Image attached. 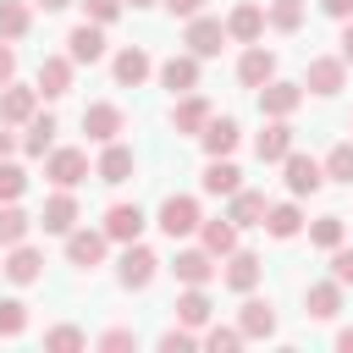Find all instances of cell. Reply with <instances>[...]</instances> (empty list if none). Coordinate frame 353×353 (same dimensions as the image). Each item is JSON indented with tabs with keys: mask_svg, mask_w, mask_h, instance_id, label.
<instances>
[{
	"mask_svg": "<svg viewBox=\"0 0 353 353\" xmlns=\"http://www.w3.org/2000/svg\"><path fill=\"white\" fill-rule=\"evenodd\" d=\"M176 320H182V325H210V298H204V287H188V292L176 298Z\"/></svg>",
	"mask_w": 353,
	"mask_h": 353,
	"instance_id": "32",
	"label": "cell"
},
{
	"mask_svg": "<svg viewBox=\"0 0 353 353\" xmlns=\"http://www.w3.org/2000/svg\"><path fill=\"white\" fill-rule=\"evenodd\" d=\"M160 83H165L171 94H193V88H199V55H171V61L160 66Z\"/></svg>",
	"mask_w": 353,
	"mask_h": 353,
	"instance_id": "16",
	"label": "cell"
},
{
	"mask_svg": "<svg viewBox=\"0 0 353 353\" xmlns=\"http://www.w3.org/2000/svg\"><path fill=\"white\" fill-rule=\"evenodd\" d=\"M265 22H270L276 33H292V28L303 22V0H270V11H265Z\"/></svg>",
	"mask_w": 353,
	"mask_h": 353,
	"instance_id": "36",
	"label": "cell"
},
{
	"mask_svg": "<svg viewBox=\"0 0 353 353\" xmlns=\"http://www.w3.org/2000/svg\"><path fill=\"white\" fill-rule=\"evenodd\" d=\"M94 176H99V182H110V188H116V182H127V176H132V149L110 138V149L99 154V171H94Z\"/></svg>",
	"mask_w": 353,
	"mask_h": 353,
	"instance_id": "23",
	"label": "cell"
},
{
	"mask_svg": "<svg viewBox=\"0 0 353 353\" xmlns=\"http://www.w3.org/2000/svg\"><path fill=\"white\" fill-rule=\"evenodd\" d=\"M39 6H44V11H61V6H72V0H39Z\"/></svg>",
	"mask_w": 353,
	"mask_h": 353,
	"instance_id": "53",
	"label": "cell"
},
{
	"mask_svg": "<svg viewBox=\"0 0 353 353\" xmlns=\"http://www.w3.org/2000/svg\"><path fill=\"white\" fill-rule=\"evenodd\" d=\"M33 110H39V88H17V83L0 88V121L6 127H28Z\"/></svg>",
	"mask_w": 353,
	"mask_h": 353,
	"instance_id": "6",
	"label": "cell"
},
{
	"mask_svg": "<svg viewBox=\"0 0 353 353\" xmlns=\"http://www.w3.org/2000/svg\"><path fill=\"white\" fill-rule=\"evenodd\" d=\"M331 182H353V143H336L331 154H325V165H320Z\"/></svg>",
	"mask_w": 353,
	"mask_h": 353,
	"instance_id": "38",
	"label": "cell"
},
{
	"mask_svg": "<svg viewBox=\"0 0 353 353\" xmlns=\"http://www.w3.org/2000/svg\"><path fill=\"white\" fill-rule=\"evenodd\" d=\"M22 33H28V6L22 0H0V39L17 44Z\"/></svg>",
	"mask_w": 353,
	"mask_h": 353,
	"instance_id": "34",
	"label": "cell"
},
{
	"mask_svg": "<svg viewBox=\"0 0 353 353\" xmlns=\"http://www.w3.org/2000/svg\"><path fill=\"white\" fill-rule=\"evenodd\" d=\"M83 11H88V22H99V28H105V22H116V17H121V0H83Z\"/></svg>",
	"mask_w": 353,
	"mask_h": 353,
	"instance_id": "45",
	"label": "cell"
},
{
	"mask_svg": "<svg viewBox=\"0 0 353 353\" xmlns=\"http://www.w3.org/2000/svg\"><path fill=\"white\" fill-rule=\"evenodd\" d=\"M336 347H342V353H353V325H347V331H336Z\"/></svg>",
	"mask_w": 353,
	"mask_h": 353,
	"instance_id": "52",
	"label": "cell"
},
{
	"mask_svg": "<svg viewBox=\"0 0 353 353\" xmlns=\"http://www.w3.org/2000/svg\"><path fill=\"white\" fill-rule=\"evenodd\" d=\"M72 221H77V199H72V193L61 188V193H55V199L44 204L39 226H44V232H61V237H66V232H72Z\"/></svg>",
	"mask_w": 353,
	"mask_h": 353,
	"instance_id": "24",
	"label": "cell"
},
{
	"mask_svg": "<svg viewBox=\"0 0 353 353\" xmlns=\"http://www.w3.org/2000/svg\"><path fill=\"white\" fill-rule=\"evenodd\" d=\"M11 72H17V50H11L6 39H0V88L11 83Z\"/></svg>",
	"mask_w": 353,
	"mask_h": 353,
	"instance_id": "47",
	"label": "cell"
},
{
	"mask_svg": "<svg viewBox=\"0 0 353 353\" xmlns=\"http://www.w3.org/2000/svg\"><path fill=\"white\" fill-rule=\"evenodd\" d=\"M165 11H171V17H199L204 0H165Z\"/></svg>",
	"mask_w": 353,
	"mask_h": 353,
	"instance_id": "49",
	"label": "cell"
},
{
	"mask_svg": "<svg viewBox=\"0 0 353 353\" xmlns=\"http://www.w3.org/2000/svg\"><path fill=\"white\" fill-rule=\"evenodd\" d=\"M254 149H259V160H287V149H292V127H287V116H270V127L254 138Z\"/></svg>",
	"mask_w": 353,
	"mask_h": 353,
	"instance_id": "19",
	"label": "cell"
},
{
	"mask_svg": "<svg viewBox=\"0 0 353 353\" xmlns=\"http://www.w3.org/2000/svg\"><path fill=\"white\" fill-rule=\"evenodd\" d=\"M66 55H72V66H88V61H99V55H105V33H99V22H83V28H72V33H66Z\"/></svg>",
	"mask_w": 353,
	"mask_h": 353,
	"instance_id": "9",
	"label": "cell"
},
{
	"mask_svg": "<svg viewBox=\"0 0 353 353\" xmlns=\"http://www.w3.org/2000/svg\"><path fill=\"white\" fill-rule=\"evenodd\" d=\"M259 270H265V265H259V254H237V248H232V254H226V276H221V281H226L232 292H254V287H259Z\"/></svg>",
	"mask_w": 353,
	"mask_h": 353,
	"instance_id": "15",
	"label": "cell"
},
{
	"mask_svg": "<svg viewBox=\"0 0 353 353\" xmlns=\"http://www.w3.org/2000/svg\"><path fill=\"white\" fill-rule=\"evenodd\" d=\"M105 243H110L105 226H99V232H66V259H72L77 270H94V265L105 259Z\"/></svg>",
	"mask_w": 353,
	"mask_h": 353,
	"instance_id": "8",
	"label": "cell"
},
{
	"mask_svg": "<svg viewBox=\"0 0 353 353\" xmlns=\"http://www.w3.org/2000/svg\"><path fill=\"white\" fill-rule=\"evenodd\" d=\"M28 226H33V221L17 210V199H11V204H0V243H6V248H11V243H22V237H28Z\"/></svg>",
	"mask_w": 353,
	"mask_h": 353,
	"instance_id": "37",
	"label": "cell"
},
{
	"mask_svg": "<svg viewBox=\"0 0 353 353\" xmlns=\"http://www.w3.org/2000/svg\"><path fill=\"white\" fill-rule=\"evenodd\" d=\"M22 188H28V171H22V165H11V160H0V204L22 199Z\"/></svg>",
	"mask_w": 353,
	"mask_h": 353,
	"instance_id": "40",
	"label": "cell"
},
{
	"mask_svg": "<svg viewBox=\"0 0 353 353\" xmlns=\"http://www.w3.org/2000/svg\"><path fill=\"white\" fill-rule=\"evenodd\" d=\"M154 270H160V259H154L149 248H138V243H127V254H121V265H116V276H121V287H132V292H143V287L154 281Z\"/></svg>",
	"mask_w": 353,
	"mask_h": 353,
	"instance_id": "2",
	"label": "cell"
},
{
	"mask_svg": "<svg viewBox=\"0 0 353 353\" xmlns=\"http://www.w3.org/2000/svg\"><path fill=\"white\" fill-rule=\"evenodd\" d=\"M44 176H50L55 188H77V182L88 176V154H83V149H50Z\"/></svg>",
	"mask_w": 353,
	"mask_h": 353,
	"instance_id": "4",
	"label": "cell"
},
{
	"mask_svg": "<svg viewBox=\"0 0 353 353\" xmlns=\"http://www.w3.org/2000/svg\"><path fill=\"white\" fill-rule=\"evenodd\" d=\"M243 336H270L276 331V314H270V303H259V298H248L243 303V325H237Z\"/></svg>",
	"mask_w": 353,
	"mask_h": 353,
	"instance_id": "33",
	"label": "cell"
},
{
	"mask_svg": "<svg viewBox=\"0 0 353 353\" xmlns=\"http://www.w3.org/2000/svg\"><path fill=\"white\" fill-rule=\"evenodd\" d=\"M331 281H342V287H353V248H331Z\"/></svg>",
	"mask_w": 353,
	"mask_h": 353,
	"instance_id": "44",
	"label": "cell"
},
{
	"mask_svg": "<svg viewBox=\"0 0 353 353\" xmlns=\"http://www.w3.org/2000/svg\"><path fill=\"white\" fill-rule=\"evenodd\" d=\"M347 83V61L342 55H320V61H309V72H303V88H314V94H336Z\"/></svg>",
	"mask_w": 353,
	"mask_h": 353,
	"instance_id": "5",
	"label": "cell"
},
{
	"mask_svg": "<svg viewBox=\"0 0 353 353\" xmlns=\"http://www.w3.org/2000/svg\"><path fill=\"white\" fill-rule=\"evenodd\" d=\"M11 149H17V138H11V127H6V121H0V160H6V154H11Z\"/></svg>",
	"mask_w": 353,
	"mask_h": 353,
	"instance_id": "51",
	"label": "cell"
},
{
	"mask_svg": "<svg viewBox=\"0 0 353 353\" xmlns=\"http://www.w3.org/2000/svg\"><path fill=\"white\" fill-rule=\"evenodd\" d=\"M149 72H154V66H149V55H143V50H138V44H132V50H121V55H116V83H121V88H138V83H143V77H149Z\"/></svg>",
	"mask_w": 353,
	"mask_h": 353,
	"instance_id": "28",
	"label": "cell"
},
{
	"mask_svg": "<svg viewBox=\"0 0 353 353\" xmlns=\"http://www.w3.org/2000/svg\"><path fill=\"white\" fill-rule=\"evenodd\" d=\"M204 121H210V99L182 94V99H176V110H171V127H176V132H204Z\"/></svg>",
	"mask_w": 353,
	"mask_h": 353,
	"instance_id": "21",
	"label": "cell"
},
{
	"mask_svg": "<svg viewBox=\"0 0 353 353\" xmlns=\"http://www.w3.org/2000/svg\"><path fill=\"white\" fill-rule=\"evenodd\" d=\"M22 325H28V303L22 298H6L0 303V336H22Z\"/></svg>",
	"mask_w": 353,
	"mask_h": 353,
	"instance_id": "39",
	"label": "cell"
},
{
	"mask_svg": "<svg viewBox=\"0 0 353 353\" xmlns=\"http://www.w3.org/2000/svg\"><path fill=\"white\" fill-rule=\"evenodd\" d=\"M237 77H243V88H265V83L276 77V55H270L265 44H248L243 61H237Z\"/></svg>",
	"mask_w": 353,
	"mask_h": 353,
	"instance_id": "10",
	"label": "cell"
},
{
	"mask_svg": "<svg viewBox=\"0 0 353 353\" xmlns=\"http://www.w3.org/2000/svg\"><path fill=\"white\" fill-rule=\"evenodd\" d=\"M132 6H154V0H132Z\"/></svg>",
	"mask_w": 353,
	"mask_h": 353,
	"instance_id": "54",
	"label": "cell"
},
{
	"mask_svg": "<svg viewBox=\"0 0 353 353\" xmlns=\"http://www.w3.org/2000/svg\"><path fill=\"white\" fill-rule=\"evenodd\" d=\"M44 347H55V353H72V347H88V336H83L77 325H55V331H44Z\"/></svg>",
	"mask_w": 353,
	"mask_h": 353,
	"instance_id": "41",
	"label": "cell"
},
{
	"mask_svg": "<svg viewBox=\"0 0 353 353\" xmlns=\"http://www.w3.org/2000/svg\"><path fill=\"white\" fill-rule=\"evenodd\" d=\"M298 99H303V88H298V83H276V77H270V83L259 88V110H265V116H292V110H298Z\"/></svg>",
	"mask_w": 353,
	"mask_h": 353,
	"instance_id": "17",
	"label": "cell"
},
{
	"mask_svg": "<svg viewBox=\"0 0 353 353\" xmlns=\"http://www.w3.org/2000/svg\"><path fill=\"white\" fill-rule=\"evenodd\" d=\"M83 132L99 138V143H110V138L121 132V110H116V105H88V110H83Z\"/></svg>",
	"mask_w": 353,
	"mask_h": 353,
	"instance_id": "22",
	"label": "cell"
},
{
	"mask_svg": "<svg viewBox=\"0 0 353 353\" xmlns=\"http://www.w3.org/2000/svg\"><path fill=\"white\" fill-rule=\"evenodd\" d=\"M320 11L336 17V22H347V17H353V0H320Z\"/></svg>",
	"mask_w": 353,
	"mask_h": 353,
	"instance_id": "48",
	"label": "cell"
},
{
	"mask_svg": "<svg viewBox=\"0 0 353 353\" xmlns=\"http://www.w3.org/2000/svg\"><path fill=\"white\" fill-rule=\"evenodd\" d=\"M265 33V11L259 6H237L232 17H226V39H237V44H254Z\"/></svg>",
	"mask_w": 353,
	"mask_h": 353,
	"instance_id": "20",
	"label": "cell"
},
{
	"mask_svg": "<svg viewBox=\"0 0 353 353\" xmlns=\"http://www.w3.org/2000/svg\"><path fill=\"white\" fill-rule=\"evenodd\" d=\"M188 347H199V336H193L188 325H171V331L160 336V353H188Z\"/></svg>",
	"mask_w": 353,
	"mask_h": 353,
	"instance_id": "43",
	"label": "cell"
},
{
	"mask_svg": "<svg viewBox=\"0 0 353 353\" xmlns=\"http://www.w3.org/2000/svg\"><path fill=\"white\" fill-rule=\"evenodd\" d=\"M50 143H55V116H50V110H44V116L33 110V116H28V138H22V149H28V154H44Z\"/></svg>",
	"mask_w": 353,
	"mask_h": 353,
	"instance_id": "31",
	"label": "cell"
},
{
	"mask_svg": "<svg viewBox=\"0 0 353 353\" xmlns=\"http://www.w3.org/2000/svg\"><path fill=\"white\" fill-rule=\"evenodd\" d=\"M248 336L243 331H232V325H210L204 331V347H215V353H232V347H243Z\"/></svg>",
	"mask_w": 353,
	"mask_h": 353,
	"instance_id": "42",
	"label": "cell"
},
{
	"mask_svg": "<svg viewBox=\"0 0 353 353\" xmlns=\"http://www.w3.org/2000/svg\"><path fill=\"white\" fill-rule=\"evenodd\" d=\"M303 303H309V314H314V320H331V314L342 309V281H320V287H309V298H303Z\"/></svg>",
	"mask_w": 353,
	"mask_h": 353,
	"instance_id": "30",
	"label": "cell"
},
{
	"mask_svg": "<svg viewBox=\"0 0 353 353\" xmlns=\"http://www.w3.org/2000/svg\"><path fill=\"white\" fill-rule=\"evenodd\" d=\"M138 232H143V210L138 204H110L105 210V237L110 243H138Z\"/></svg>",
	"mask_w": 353,
	"mask_h": 353,
	"instance_id": "12",
	"label": "cell"
},
{
	"mask_svg": "<svg viewBox=\"0 0 353 353\" xmlns=\"http://www.w3.org/2000/svg\"><path fill=\"white\" fill-rule=\"evenodd\" d=\"M342 61L353 66V17H347V28H342Z\"/></svg>",
	"mask_w": 353,
	"mask_h": 353,
	"instance_id": "50",
	"label": "cell"
},
{
	"mask_svg": "<svg viewBox=\"0 0 353 353\" xmlns=\"http://www.w3.org/2000/svg\"><path fill=\"white\" fill-rule=\"evenodd\" d=\"M342 232H347V221H342V215H320V221H314V226H309V243H314V248H325V254H331V248H336V243H342Z\"/></svg>",
	"mask_w": 353,
	"mask_h": 353,
	"instance_id": "35",
	"label": "cell"
},
{
	"mask_svg": "<svg viewBox=\"0 0 353 353\" xmlns=\"http://www.w3.org/2000/svg\"><path fill=\"white\" fill-rule=\"evenodd\" d=\"M221 44H226V22H215V17H188V55H221Z\"/></svg>",
	"mask_w": 353,
	"mask_h": 353,
	"instance_id": "3",
	"label": "cell"
},
{
	"mask_svg": "<svg viewBox=\"0 0 353 353\" xmlns=\"http://www.w3.org/2000/svg\"><path fill=\"white\" fill-rule=\"evenodd\" d=\"M17 287H28V281H39L44 276V254L39 248H28V243H11V254H6V265H0Z\"/></svg>",
	"mask_w": 353,
	"mask_h": 353,
	"instance_id": "13",
	"label": "cell"
},
{
	"mask_svg": "<svg viewBox=\"0 0 353 353\" xmlns=\"http://www.w3.org/2000/svg\"><path fill=\"white\" fill-rule=\"evenodd\" d=\"M226 215H232V226H259V221H265V193H254V188H237Z\"/></svg>",
	"mask_w": 353,
	"mask_h": 353,
	"instance_id": "26",
	"label": "cell"
},
{
	"mask_svg": "<svg viewBox=\"0 0 353 353\" xmlns=\"http://www.w3.org/2000/svg\"><path fill=\"white\" fill-rule=\"evenodd\" d=\"M281 165H287V188H292L298 199H303V193H314V188L325 182V171H320V160H314V154L287 149V160H281Z\"/></svg>",
	"mask_w": 353,
	"mask_h": 353,
	"instance_id": "7",
	"label": "cell"
},
{
	"mask_svg": "<svg viewBox=\"0 0 353 353\" xmlns=\"http://www.w3.org/2000/svg\"><path fill=\"white\" fill-rule=\"evenodd\" d=\"M270 237H298L303 232V215H298V204H265V221H259Z\"/></svg>",
	"mask_w": 353,
	"mask_h": 353,
	"instance_id": "27",
	"label": "cell"
},
{
	"mask_svg": "<svg viewBox=\"0 0 353 353\" xmlns=\"http://www.w3.org/2000/svg\"><path fill=\"white\" fill-rule=\"evenodd\" d=\"M39 94H44V99L72 94V55H44V61H39Z\"/></svg>",
	"mask_w": 353,
	"mask_h": 353,
	"instance_id": "11",
	"label": "cell"
},
{
	"mask_svg": "<svg viewBox=\"0 0 353 353\" xmlns=\"http://www.w3.org/2000/svg\"><path fill=\"white\" fill-rule=\"evenodd\" d=\"M171 270H176V281H182V287H204V281L215 276V254H210V248H182Z\"/></svg>",
	"mask_w": 353,
	"mask_h": 353,
	"instance_id": "14",
	"label": "cell"
},
{
	"mask_svg": "<svg viewBox=\"0 0 353 353\" xmlns=\"http://www.w3.org/2000/svg\"><path fill=\"white\" fill-rule=\"evenodd\" d=\"M204 226V248L215 254V259H226L232 248H237V226H232V215H221V221H199Z\"/></svg>",
	"mask_w": 353,
	"mask_h": 353,
	"instance_id": "29",
	"label": "cell"
},
{
	"mask_svg": "<svg viewBox=\"0 0 353 353\" xmlns=\"http://www.w3.org/2000/svg\"><path fill=\"white\" fill-rule=\"evenodd\" d=\"M199 138H204V154H210V160H215V154H232V149H237V121H232V116H210Z\"/></svg>",
	"mask_w": 353,
	"mask_h": 353,
	"instance_id": "18",
	"label": "cell"
},
{
	"mask_svg": "<svg viewBox=\"0 0 353 353\" xmlns=\"http://www.w3.org/2000/svg\"><path fill=\"white\" fill-rule=\"evenodd\" d=\"M99 347H105V353H116V347H138V336H132L127 325H116V331H105V336H99Z\"/></svg>",
	"mask_w": 353,
	"mask_h": 353,
	"instance_id": "46",
	"label": "cell"
},
{
	"mask_svg": "<svg viewBox=\"0 0 353 353\" xmlns=\"http://www.w3.org/2000/svg\"><path fill=\"white\" fill-rule=\"evenodd\" d=\"M160 232L176 243V237H188V232H199V204L193 199H182V193H171L165 204H160Z\"/></svg>",
	"mask_w": 353,
	"mask_h": 353,
	"instance_id": "1",
	"label": "cell"
},
{
	"mask_svg": "<svg viewBox=\"0 0 353 353\" xmlns=\"http://www.w3.org/2000/svg\"><path fill=\"white\" fill-rule=\"evenodd\" d=\"M237 176H243V171H237V165H232L226 154H215V160L204 165V193H226V199H232V193L243 188Z\"/></svg>",
	"mask_w": 353,
	"mask_h": 353,
	"instance_id": "25",
	"label": "cell"
}]
</instances>
